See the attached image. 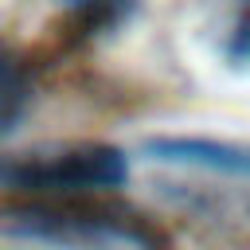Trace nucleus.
<instances>
[{"label":"nucleus","instance_id":"6","mask_svg":"<svg viewBox=\"0 0 250 250\" xmlns=\"http://www.w3.org/2000/svg\"><path fill=\"white\" fill-rule=\"evenodd\" d=\"M227 55L234 62L250 59V0H234V20L227 31Z\"/></svg>","mask_w":250,"mask_h":250},{"label":"nucleus","instance_id":"4","mask_svg":"<svg viewBox=\"0 0 250 250\" xmlns=\"http://www.w3.org/2000/svg\"><path fill=\"white\" fill-rule=\"evenodd\" d=\"M27 102H31L27 66H23V59L8 43H0V141L20 125Z\"/></svg>","mask_w":250,"mask_h":250},{"label":"nucleus","instance_id":"1","mask_svg":"<svg viewBox=\"0 0 250 250\" xmlns=\"http://www.w3.org/2000/svg\"><path fill=\"white\" fill-rule=\"evenodd\" d=\"M129 180V160L105 141H51L20 152H0V188L23 199L113 195Z\"/></svg>","mask_w":250,"mask_h":250},{"label":"nucleus","instance_id":"2","mask_svg":"<svg viewBox=\"0 0 250 250\" xmlns=\"http://www.w3.org/2000/svg\"><path fill=\"white\" fill-rule=\"evenodd\" d=\"M20 223L35 234H82V238H125L133 246L156 250L164 246L160 227L133 211L129 203H117L109 195H78V199H27L16 207Z\"/></svg>","mask_w":250,"mask_h":250},{"label":"nucleus","instance_id":"5","mask_svg":"<svg viewBox=\"0 0 250 250\" xmlns=\"http://www.w3.org/2000/svg\"><path fill=\"white\" fill-rule=\"evenodd\" d=\"M59 4L70 12V20H74L86 35H98V31L121 23V20L133 12L137 0H59Z\"/></svg>","mask_w":250,"mask_h":250},{"label":"nucleus","instance_id":"3","mask_svg":"<svg viewBox=\"0 0 250 250\" xmlns=\"http://www.w3.org/2000/svg\"><path fill=\"white\" fill-rule=\"evenodd\" d=\"M145 152H152L164 164H188L227 176H250V145L234 141H211V137H152L145 141Z\"/></svg>","mask_w":250,"mask_h":250}]
</instances>
